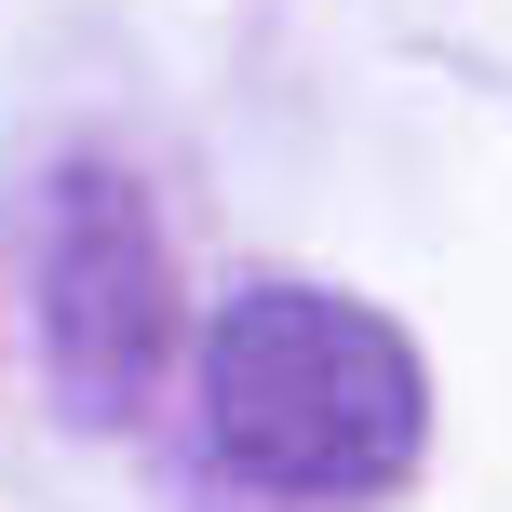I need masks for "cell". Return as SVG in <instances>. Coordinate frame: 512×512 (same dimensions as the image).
Instances as JSON below:
<instances>
[{
    "mask_svg": "<svg viewBox=\"0 0 512 512\" xmlns=\"http://www.w3.org/2000/svg\"><path fill=\"white\" fill-rule=\"evenodd\" d=\"M41 364H54V405L81 432H122L135 405L162 391L176 364V270H162V230L122 176H54L41 203Z\"/></svg>",
    "mask_w": 512,
    "mask_h": 512,
    "instance_id": "2",
    "label": "cell"
},
{
    "mask_svg": "<svg viewBox=\"0 0 512 512\" xmlns=\"http://www.w3.org/2000/svg\"><path fill=\"white\" fill-rule=\"evenodd\" d=\"M203 432L270 499H391L432 445V378L364 297L256 283L203 324Z\"/></svg>",
    "mask_w": 512,
    "mask_h": 512,
    "instance_id": "1",
    "label": "cell"
}]
</instances>
